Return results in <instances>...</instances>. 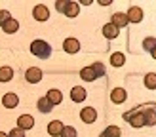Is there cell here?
<instances>
[{"label": "cell", "mask_w": 156, "mask_h": 137, "mask_svg": "<svg viewBox=\"0 0 156 137\" xmlns=\"http://www.w3.org/2000/svg\"><path fill=\"white\" fill-rule=\"evenodd\" d=\"M30 53L36 55V57H40V59H48L51 55V48H50V44L44 42V40H34L30 44Z\"/></svg>", "instance_id": "cell-1"}, {"label": "cell", "mask_w": 156, "mask_h": 137, "mask_svg": "<svg viewBox=\"0 0 156 137\" xmlns=\"http://www.w3.org/2000/svg\"><path fill=\"white\" fill-rule=\"evenodd\" d=\"M124 120H128L133 128H141V126H145V116H143V111H137V109H133V111H129V112H126L124 114Z\"/></svg>", "instance_id": "cell-2"}, {"label": "cell", "mask_w": 156, "mask_h": 137, "mask_svg": "<svg viewBox=\"0 0 156 137\" xmlns=\"http://www.w3.org/2000/svg\"><path fill=\"white\" fill-rule=\"evenodd\" d=\"M33 15H34L36 21H48V17H50V10L46 8V4H36L34 10H33Z\"/></svg>", "instance_id": "cell-3"}, {"label": "cell", "mask_w": 156, "mask_h": 137, "mask_svg": "<svg viewBox=\"0 0 156 137\" xmlns=\"http://www.w3.org/2000/svg\"><path fill=\"white\" fill-rule=\"evenodd\" d=\"M80 118H82V122H86V124H93L95 118H97V111L91 109V107H84L80 111Z\"/></svg>", "instance_id": "cell-4"}, {"label": "cell", "mask_w": 156, "mask_h": 137, "mask_svg": "<svg viewBox=\"0 0 156 137\" xmlns=\"http://www.w3.org/2000/svg\"><path fill=\"white\" fill-rule=\"evenodd\" d=\"M126 15H128V21H131V23H141L143 21V10L137 8V6H131Z\"/></svg>", "instance_id": "cell-5"}, {"label": "cell", "mask_w": 156, "mask_h": 137, "mask_svg": "<svg viewBox=\"0 0 156 137\" xmlns=\"http://www.w3.org/2000/svg\"><path fill=\"white\" fill-rule=\"evenodd\" d=\"M25 78H27V82H30V84H36V82L42 80V71H40V68H36V67H30L29 71L25 72Z\"/></svg>", "instance_id": "cell-6"}, {"label": "cell", "mask_w": 156, "mask_h": 137, "mask_svg": "<svg viewBox=\"0 0 156 137\" xmlns=\"http://www.w3.org/2000/svg\"><path fill=\"white\" fill-rule=\"evenodd\" d=\"M17 103H19V97L13 93V91H10V93H6L4 97H2V105L6 107V109H15L17 107Z\"/></svg>", "instance_id": "cell-7"}, {"label": "cell", "mask_w": 156, "mask_h": 137, "mask_svg": "<svg viewBox=\"0 0 156 137\" xmlns=\"http://www.w3.org/2000/svg\"><path fill=\"white\" fill-rule=\"evenodd\" d=\"M34 126V118L30 116V114H21V116L17 118V128L21 129H30Z\"/></svg>", "instance_id": "cell-8"}, {"label": "cell", "mask_w": 156, "mask_h": 137, "mask_svg": "<svg viewBox=\"0 0 156 137\" xmlns=\"http://www.w3.org/2000/svg\"><path fill=\"white\" fill-rule=\"evenodd\" d=\"M63 124H61V120H51L50 124H48V133L51 135V137H57V135H61V132H63Z\"/></svg>", "instance_id": "cell-9"}, {"label": "cell", "mask_w": 156, "mask_h": 137, "mask_svg": "<svg viewBox=\"0 0 156 137\" xmlns=\"http://www.w3.org/2000/svg\"><path fill=\"white\" fill-rule=\"evenodd\" d=\"M128 15L126 13H122V12H116L114 15H112V25L116 27V29H122V27H126L128 25Z\"/></svg>", "instance_id": "cell-10"}, {"label": "cell", "mask_w": 156, "mask_h": 137, "mask_svg": "<svg viewBox=\"0 0 156 137\" xmlns=\"http://www.w3.org/2000/svg\"><path fill=\"white\" fill-rule=\"evenodd\" d=\"M63 50L67 53H76L78 50H80V42H78L76 38H67V40L63 42Z\"/></svg>", "instance_id": "cell-11"}, {"label": "cell", "mask_w": 156, "mask_h": 137, "mask_svg": "<svg viewBox=\"0 0 156 137\" xmlns=\"http://www.w3.org/2000/svg\"><path fill=\"white\" fill-rule=\"evenodd\" d=\"M111 99H112V103H124L128 99L126 90H124V88H114L112 93H111Z\"/></svg>", "instance_id": "cell-12"}, {"label": "cell", "mask_w": 156, "mask_h": 137, "mask_svg": "<svg viewBox=\"0 0 156 137\" xmlns=\"http://www.w3.org/2000/svg\"><path fill=\"white\" fill-rule=\"evenodd\" d=\"M86 97H88V93H86V90H84V88H80V86L73 88V91H71V99H73L74 103H80V101H84Z\"/></svg>", "instance_id": "cell-13"}, {"label": "cell", "mask_w": 156, "mask_h": 137, "mask_svg": "<svg viewBox=\"0 0 156 137\" xmlns=\"http://www.w3.org/2000/svg\"><path fill=\"white\" fill-rule=\"evenodd\" d=\"M46 99H48L51 105H59L61 101H63V93H61L59 90H50L48 95H46Z\"/></svg>", "instance_id": "cell-14"}, {"label": "cell", "mask_w": 156, "mask_h": 137, "mask_svg": "<svg viewBox=\"0 0 156 137\" xmlns=\"http://www.w3.org/2000/svg\"><path fill=\"white\" fill-rule=\"evenodd\" d=\"M143 116H145V126H154L156 124V111L154 109H145Z\"/></svg>", "instance_id": "cell-15"}, {"label": "cell", "mask_w": 156, "mask_h": 137, "mask_svg": "<svg viewBox=\"0 0 156 137\" xmlns=\"http://www.w3.org/2000/svg\"><path fill=\"white\" fill-rule=\"evenodd\" d=\"M80 78L86 80V82H93V80L97 78V76H95V72H93V68H91V67H84L82 71H80Z\"/></svg>", "instance_id": "cell-16"}, {"label": "cell", "mask_w": 156, "mask_h": 137, "mask_svg": "<svg viewBox=\"0 0 156 137\" xmlns=\"http://www.w3.org/2000/svg\"><path fill=\"white\" fill-rule=\"evenodd\" d=\"M2 29H4V33H8V34H13V33H17V29H19V23L15 21V19H10V21H6L4 25H2Z\"/></svg>", "instance_id": "cell-17"}, {"label": "cell", "mask_w": 156, "mask_h": 137, "mask_svg": "<svg viewBox=\"0 0 156 137\" xmlns=\"http://www.w3.org/2000/svg\"><path fill=\"white\" fill-rule=\"evenodd\" d=\"M118 30L120 29H116L112 23H108V25L103 27V36L105 38H116V36H118Z\"/></svg>", "instance_id": "cell-18"}, {"label": "cell", "mask_w": 156, "mask_h": 137, "mask_svg": "<svg viewBox=\"0 0 156 137\" xmlns=\"http://www.w3.org/2000/svg\"><path fill=\"white\" fill-rule=\"evenodd\" d=\"M13 78L12 67H0V82H10Z\"/></svg>", "instance_id": "cell-19"}, {"label": "cell", "mask_w": 156, "mask_h": 137, "mask_svg": "<svg viewBox=\"0 0 156 137\" xmlns=\"http://www.w3.org/2000/svg\"><path fill=\"white\" fill-rule=\"evenodd\" d=\"M120 135H122V132H120V128H118V126H108L99 137H120Z\"/></svg>", "instance_id": "cell-20"}, {"label": "cell", "mask_w": 156, "mask_h": 137, "mask_svg": "<svg viewBox=\"0 0 156 137\" xmlns=\"http://www.w3.org/2000/svg\"><path fill=\"white\" fill-rule=\"evenodd\" d=\"M111 63H112V67H122L124 63H126V55H124L122 51L112 53V55H111Z\"/></svg>", "instance_id": "cell-21"}, {"label": "cell", "mask_w": 156, "mask_h": 137, "mask_svg": "<svg viewBox=\"0 0 156 137\" xmlns=\"http://www.w3.org/2000/svg\"><path fill=\"white\" fill-rule=\"evenodd\" d=\"M78 12H80V8H78L76 2H69V4H67V10H65V15H67V17H76Z\"/></svg>", "instance_id": "cell-22"}, {"label": "cell", "mask_w": 156, "mask_h": 137, "mask_svg": "<svg viewBox=\"0 0 156 137\" xmlns=\"http://www.w3.org/2000/svg\"><path fill=\"white\" fill-rule=\"evenodd\" d=\"M51 107H53V105H51L46 97H40V99H38V111H40V112H50Z\"/></svg>", "instance_id": "cell-23"}, {"label": "cell", "mask_w": 156, "mask_h": 137, "mask_svg": "<svg viewBox=\"0 0 156 137\" xmlns=\"http://www.w3.org/2000/svg\"><path fill=\"white\" fill-rule=\"evenodd\" d=\"M145 86L149 90H156V74L154 72H149L145 76Z\"/></svg>", "instance_id": "cell-24"}, {"label": "cell", "mask_w": 156, "mask_h": 137, "mask_svg": "<svg viewBox=\"0 0 156 137\" xmlns=\"http://www.w3.org/2000/svg\"><path fill=\"white\" fill-rule=\"evenodd\" d=\"M143 48H145L147 51H152V50L156 48V38H154V36L145 38V40H143Z\"/></svg>", "instance_id": "cell-25"}, {"label": "cell", "mask_w": 156, "mask_h": 137, "mask_svg": "<svg viewBox=\"0 0 156 137\" xmlns=\"http://www.w3.org/2000/svg\"><path fill=\"white\" fill-rule=\"evenodd\" d=\"M59 137H78V133H76V129H74V128H71V126H65Z\"/></svg>", "instance_id": "cell-26"}, {"label": "cell", "mask_w": 156, "mask_h": 137, "mask_svg": "<svg viewBox=\"0 0 156 137\" xmlns=\"http://www.w3.org/2000/svg\"><path fill=\"white\" fill-rule=\"evenodd\" d=\"M91 68H93V72H95L97 78L105 74V67H103V63H93V65H91Z\"/></svg>", "instance_id": "cell-27"}, {"label": "cell", "mask_w": 156, "mask_h": 137, "mask_svg": "<svg viewBox=\"0 0 156 137\" xmlns=\"http://www.w3.org/2000/svg\"><path fill=\"white\" fill-rule=\"evenodd\" d=\"M12 17H10V12L8 10H0V25H4L6 21H10Z\"/></svg>", "instance_id": "cell-28"}, {"label": "cell", "mask_w": 156, "mask_h": 137, "mask_svg": "<svg viewBox=\"0 0 156 137\" xmlns=\"http://www.w3.org/2000/svg\"><path fill=\"white\" fill-rule=\"evenodd\" d=\"M67 4H69L67 0H59V2H55V10H57V12H63V13H65V10H67Z\"/></svg>", "instance_id": "cell-29"}, {"label": "cell", "mask_w": 156, "mask_h": 137, "mask_svg": "<svg viewBox=\"0 0 156 137\" xmlns=\"http://www.w3.org/2000/svg\"><path fill=\"white\" fill-rule=\"evenodd\" d=\"M8 137H25V133H23V129H21V128H13Z\"/></svg>", "instance_id": "cell-30"}, {"label": "cell", "mask_w": 156, "mask_h": 137, "mask_svg": "<svg viewBox=\"0 0 156 137\" xmlns=\"http://www.w3.org/2000/svg\"><path fill=\"white\" fill-rule=\"evenodd\" d=\"M99 4L101 6H108V4H111V0H99Z\"/></svg>", "instance_id": "cell-31"}, {"label": "cell", "mask_w": 156, "mask_h": 137, "mask_svg": "<svg viewBox=\"0 0 156 137\" xmlns=\"http://www.w3.org/2000/svg\"><path fill=\"white\" fill-rule=\"evenodd\" d=\"M151 53H152V57H154V59H156V48H154V50H152V51H151Z\"/></svg>", "instance_id": "cell-32"}, {"label": "cell", "mask_w": 156, "mask_h": 137, "mask_svg": "<svg viewBox=\"0 0 156 137\" xmlns=\"http://www.w3.org/2000/svg\"><path fill=\"white\" fill-rule=\"evenodd\" d=\"M0 137H8V135H6V133H2V132H0Z\"/></svg>", "instance_id": "cell-33"}]
</instances>
